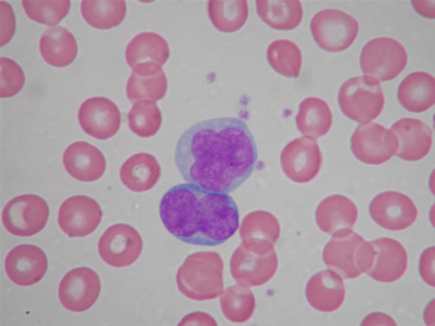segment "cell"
Instances as JSON below:
<instances>
[{"instance_id":"10","label":"cell","mask_w":435,"mask_h":326,"mask_svg":"<svg viewBox=\"0 0 435 326\" xmlns=\"http://www.w3.org/2000/svg\"><path fill=\"white\" fill-rule=\"evenodd\" d=\"M355 157L369 165H380L395 156L397 143L393 132L375 122H364L355 129L351 139Z\"/></svg>"},{"instance_id":"28","label":"cell","mask_w":435,"mask_h":326,"mask_svg":"<svg viewBox=\"0 0 435 326\" xmlns=\"http://www.w3.org/2000/svg\"><path fill=\"white\" fill-rule=\"evenodd\" d=\"M169 54L167 42L153 32H144L135 35L127 45L125 52L126 62L132 68L147 62L164 65Z\"/></svg>"},{"instance_id":"20","label":"cell","mask_w":435,"mask_h":326,"mask_svg":"<svg viewBox=\"0 0 435 326\" xmlns=\"http://www.w3.org/2000/svg\"><path fill=\"white\" fill-rule=\"evenodd\" d=\"M66 171L81 182H93L99 179L106 170V159L102 152L86 141L70 144L63 154Z\"/></svg>"},{"instance_id":"36","label":"cell","mask_w":435,"mask_h":326,"mask_svg":"<svg viewBox=\"0 0 435 326\" xmlns=\"http://www.w3.org/2000/svg\"><path fill=\"white\" fill-rule=\"evenodd\" d=\"M21 2L26 13L30 19L48 25L58 23L66 16L70 8L69 0H23Z\"/></svg>"},{"instance_id":"24","label":"cell","mask_w":435,"mask_h":326,"mask_svg":"<svg viewBox=\"0 0 435 326\" xmlns=\"http://www.w3.org/2000/svg\"><path fill=\"white\" fill-rule=\"evenodd\" d=\"M397 97L408 111L422 112L435 103V78L424 71L412 72L400 83Z\"/></svg>"},{"instance_id":"21","label":"cell","mask_w":435,"mask_h":326,"mask_svg":"<svg viewBox=\"0 0 435 326\" xmlns=\"http://www.w3.org/2000/svg\"><path fill=\"white\" fill-rule=\"evenodd\" d=\"M345 293L341 276L332 269L314 274L305 288V296L310 305L324 313L337 310L344 301Z\"/></svg>"},{"instance_id":"16","label":"cell","mask_w":435,"mask_h":326,"mask_svg":"<svg viewBox=\"0 0 435 326\" xmlns=\"http://www.w3.org/2000/svg\"><path fill=\"white\" fill-rule=\"evenodd\" d=\"M78 120L82 129L91 136L104 140L113 136L120 125V112L110 99L94 97L80 106Z\"/></svg>"},{"instance_id":"7","label":"cell","mask_w":435,"mask_h":326,"mask_svg":"<svg viewBox=\"0 0 435 326\" xmlns=\"http://www.w3.org/2000/svg\"><path fill=\"white\" fill-rule=\"evenodd\" d=\"M407 53L397 40L380 37L368 41L362 48L360 66L363 72L378 81L395 78L406 67Z\"/></svg>"},{"instance_id":"12","label":"cell","mask_w":435,"mask_h":326,"mask_svg":"<svg viewBox=\"0 0 435 326\" xmlns=\"http://www.w3.org/2000/svg\"><path fill=\"white\" fill-rule=\"evenodd\" d=\"M322 156L315 139L297 138L283 149L281 165L283 173L295 182H307L320 172Z\"/></svg>"},{"instance_id":"14","label":"cell","mask_w":435,"mask_h":326,"mask_svg":"<svg viewBox=\"0 0 435 326\" xmlns=\"http://www.w3.org/2000/svg\"><path fill=\"white\" fill-rule=\"evenodd\" d=\"M369 213L378 226L397 231L412 226L418 212L410 197L397 191H388L378 194L372 199Z\"/></svg>"},{"instance_id":"15","label":"cell","mask_w":435,"mask_h":326,"mask_svg":"<svg viewBox=\"0 0 435 326\" xmlns=\"http://www.w3.org/2000/svg\"><path fill=\"white\" fill-rule=\"evenodd\" d=\"M101 217L102 211L96 201L85 195H76L61 204L58 224L69 237H84L96 229Z\"/></svg>"},{"instance_id":"2","label":"cell","mask_w":435,"mask_h":326,"mask_svg":"<svg viewBox=\"0 0 435 326\" xmlns=\"http://www.w3.org/2000/svg\"><path fill=\"white\" fill-rule=\"evenodd\" d=\"M159 214L169 233L196 245L225 243L235 234L239 223V209L230 195L189 182L172 186L164 194Z\"/></svg>"},{"instance_id":"17","label":"cell","mask_w":435,"mask_h":326,"mask_svg":"<svg viewBox=\"0 0 435 326\" xmlns=\"http://www.w3.org/2000/svg\"><path fill=\"white\" fill-rule=\"evenodd\" d=\"M4 268L14 284L28 286L43 279L47 269V259L38 246L19 245L7 254Z\"/></svg>"},{"instance_id":"29","label":"cell","mask_w":435,"mask_h":326,"mask_svg":"<svg viewBox=\"0 0 435 326\" xmlns=\"http://www.w3.org/2000/svg\"><path fill=\"white\" fill-rule=\"evenodd\" d=\"M295 122L303 134L315 139L329 132L332 123V114L324 100L310 97L300 104Z\"/></svg>"},{"instance_id":"40","label":"cell","mask_w":435,"mask_h":326,"mask_svg":"<svg viewBox=\"0 0 435 326\" xmlns=\"http://www.w3.org/2000/svg\"><path fill=\"white\" fill-rule=\"evenodd\" d=\"M217 325L213 318L203 312H195L186 315L179 325Z\"/></svg>"},{"instance_id":"1","label":"cell","mask_w":435,"mask_h":326,"mask_svg":"<svg viewBox=\"0 0 435 326\" xmlns=\"http://www.w3.org/2000/svg\"><path fill=\"white\" fill-rule=\"evenodd\" d=\"M256 145L238 117L200 121L180 136L174 162L182 177L211 192L228 193L245 182L257 161Z\"/></svg>"},{"instance_id":"37","label":"cell","mask_w":435,"mask_h":326,"mask_svg":"<svg viewBox=\"0 0 435 326\" xmlns=\"http://www.w3.org/2000/svg\"><path fill=\"white\" fill-rule=\"evenodd\" d=\"M1 98H9L17 94L23 87L25 76L21 67L13 59L1 57Z\"/></svg>"},{"instance_id":"32","label":"cell","mask_w":435,"mask_h":326,"mask_svg":"<svg viewBox=\"0 0 435 326\" xmlns=\"http://www.w3.org/2000/svg\"><path fill=\"white\" fill-rule=\"evenodd\" d=\"M220 303L224 316L232 322L249 320L255 310V297L247 286L237 284L220 293Z\"/></svg>"},{"instance_id":"4","label":"cell","mask_w":435,"mask_h":326,"mask_svg":"<svg viewBox=\"0 0 435 326\" xmlns=\"http://www.w3.org/2000/svg\"><path fill=\"white\" fill-rule=\"evenodd\" d=\"M332 235L322 252L327 267L345 279L366 273L374 256L371 243L366 241L352 229H341Z\"/></svg>"},{"instance_id":"11","label":"cell","mask_w":435,"mask_h":326,"mask_svg":"<svg viewBox=\"0 0 435 326\" xmlns=\"http://www.w3.org/2000/svg\"><path fill=\"white\" fill-rule=\"evenodd\" d=\"M142 247L139 233L125 223H116L108 227L98 243L101 259L115 267H125L134 263L140 257Z\"/></svg>"},{"instance_id":"9","label":"cell","mask_w":435,"mask_h":326,"mask_svg":"<svg viewBox=\"0 0 435 326\" xmlns=\"http://www.w3.org/2000/svg\"><path fill=\"white\" fill-rule=\"evenodd\" d=\"M49 217L46 201L36 194H22L11 199L2 211V223L11 234L28 237L41 231Z\"/></svg>"},{"instance_id":"22","label":"cell","mask_w":435,"mask_h":326,"mask_svg":"<svg viewBox=\"0 0 435 326\" xmlns=\"http://www.w3.org/2000/svg\"><path fill=\"white\" fill-rule=\"evenodd\" d=\"M166 89V76L161 66L147 62L132 67L126 85V94L131 103L141 99L158 100L164 96Z\"/></svg>"},{"instance_id":"33","label":"cell","mask_w":435,"mask_h":326,"mask_svg":"<svg viewBox=\"0 0 435 326\" xmlns=\"http://www.w3.org/2000/svg\"><path fill=\"white\" fill-rule=\"evenodd\" d=\"M269 64L277 73L288 78H298L302 66L300 49L294 42L280 39L272 42L266 52Z\"/></svg>"},{"instance_id":"13","label":"cell","mask_w":435,"mask_h":326,"mask_svg":"<svg viewBox=\"0 0 435 326\" xmlns=\"http://www.w3.org/2000/svg\"><path fill=\"white\" fill-rule=\"evenodd\" d=\"M100 291L98 274L93 269L83 267L74 268L64 275L59 285L58 296L67 310L80 313L93 306Z\"/></svg>"},{"instance_id":"26","label":"cell","mask_w":435,"mask_h":326,"mask_svg":"<svg viewBox=\"0 0 435 326\" xmlns=\"http://www.w3.org/2000/svg\"><path fill=\"white\" fill-rule=\"evenodd\" d=\"M39 48L44 60L57 67L70 64L77 54L75 37L61 25L50 27L43 32Z\"/></svg>"},{"instance_id":"31","label":"cell","mask_w":435,"mask_h":326,"mask_svg":"<svg viewBox=\"0 0 435 326\" xmlns=\"http://www.w3.org/2000/svg\"><path fill=\"white\" fill-rule=\"evenodd\" d=\"M81 12L91 26L109 29L123 21L126 14V4L124 0H83Z\"/></svg>"},{"instance_id":"38","label":"cell","mask_w":435,"mask_h":326,"mask_svg":"<svg viewBox=\"0 0 435 326\" xmlns=\"http://www.w3.org/2000/svg\"><path fill=\"white\" fill-rule=\"evenodd\" d=\"M1 46L7 43L13 37L15 31L16 23L13 9L9 4L1 1Z\"/></svg>"},{"instance_id":"5","label":"cell","mask_w":435,"mask_h":326,"mask_svg":"<svg viewBox=\"0 0 435 326\" xmlns=\"http://www.w3.org/2000/svg\"><path fill=\"white\" fill-rule=\"evenodd\" d=\"M278 265L273 243L261 238L245 239L232 253L230 269L233 279L247 286H259L270 281Z\"/></svg>"},{"instance_id":"8","label":"cell","mask_w":435,"mask_h":326,"mask_svg":"<svg viewBox=\"0 0 435 326\" xmlns=\"http://www.w3.org/2000/svg\"><path fill=\"white\" fill-rule=\"evenodd\" d=\"M310 29L315 41L322 50L339 52L352 45L359 30L358 21L351 15L334 8L317 12Z\"/></svg>"},{"instance_id":"34","label":"cell","mask_w":435,"mask_h":326,"mask_svg":"<svg viewBox=\"0 0 435 326\" xmlns=\"http://www.w3.org/2000/svg\"><path fill=\"white\" fill-rule=\"evenodd\" d=\"M162 122V115L157 105L149 100H140L132 105L128 115L130 130L141 137L154 135Z\"/></svg>"},{"instance_id":"23","label":"cell","mask_w":435,"mask_h":326,"mask_svg":"<svg viewBox=\"0 0 435 326\" xmlns=\"http://www.w3.org/2000/svg\"><path fill=\"white\" fill-rule=\"evenodd\" d=\"M358 217V209L346 196L333 194L326 197L317 206L315 220L324 232L333 234L341 229H352Z\"/></svg>"},{"instance_id":"30","label":"cell","mask_w":435,"mask_h":326,"mask_svg":"<svg viewBox=\"0 0 435 326\" xmlns=\"http://www.w3.org/2000/svg\"><path fill=\"white\" fill-rule=\"evenodd\" d=\"M209 18L213 25L223 33L239 30L249 16L247 1L210 0L208 3Z\"/></svg>"},{"instance_id":"3","label":"cell","mask_w":435,"mask_h":326,"mask_svg":"<svg viewBox=\"0 0 435 326\" xmlns=\"http://www.w3.org/2000/svg\"><path fill=\"white\" fill-rule=\"evenodd\" d=\"M222 259L212 251L196 252L189 255L176 274L179 291L186 298L203 301L218 297L223 283Z\"/></svg>"},{"instance_id":"39","label":"cell","mask_w":435,"mask_h":326,"mask_svg":"<svg viewBox=\"0 0 435 326\" xmlns=\"http://www.w3.org/2000/svg\"><path fill=\"white\" fill-rule=\"evenodd\" d=\"M419 272L423 280L434 286V247L425 250L421 256Z\"/></svg>"},{"instance_id":"18","label":"cell","mask_w":435,"mask_h":326,"mask_svg":"<svg viewBox=\"0 0 435 326\" xmlns=\"http://www.w3.org/2000/svg\"><path fill=\"white\" fill-rule=\"evenodd\" d=\"M371 243L374 256L366 274L379 282L390 283L398 280L407 267L408 257L405 247L399 241L386 237Z\"/></svg>"},{"instance_id":"27","label":"cell","mask_w":435,"mask_h":326,"mask_svg":"<svg viewBox=\"0 0 435 326\" xmlns=\"http://www.w3.org/2000/svg\"><path fill=\"white\" fill-rule=\"evenodd\" d=\"M256 7L259 17L276 30H293L303 19V10L298 0H258Z\"/></svg>"},{"instance_id":"35","label":"cell","mask_w":435,"mask_h":326,"mask_svg":"<svg viewBox=\"0 0 435 326\" xmlns=\"http://www.w3.org/2000/svg\"><path fill=\"white\" fill-rule=\"evenodd\" d=\"M280 225L270 213L258 211L249 214L243 220L240 235L242 239L261 238L274 243L280 235Z\"/></svg>"},{"instance_id":"25","label":"cell","mask_w":435,"mask_h":326,"mask_svg":"<svg viewBox=\"0 0 435 326\" xmlns=\"http://www.w3.org/2000/svg\"><path fill=\"white\" fill-rule=\"evenodd\" d=\"M161 175L154 156L147 153L135 154L125 161L120 170L123 184L129 190L140 192L152 188Z\"/></svg>"},{"instance_id":"19","label":"cell","mask_w":435,"mask_h":326,"mask_svg":"<svg viewBox=\"0 0 435 326\" xmlns=\"http://www.w3.org/2000/svg\"><path fill=\"white\" fill-rule=\"evenodd\" d=\"M390 129L397 139V157L407 161H417L429 152L432 144V130L424 122L405 117L395 122Z\"/></svg>"},{"instance_id":"6","label":"cell","mask_w":435,"mask_h":326,"mask_svg":"<svg viewBox=\"0 0 435 326\" xmlns=\"http://www.w3.org/2000/svg\"><path fill=\"white\" fill-rule=\"evenodd\" d=\"M338 103L346 117L357 122H368L382 112L385 98L379 81L364 75L343 83L339 90Z\"/></svg>"}]
</instances>
